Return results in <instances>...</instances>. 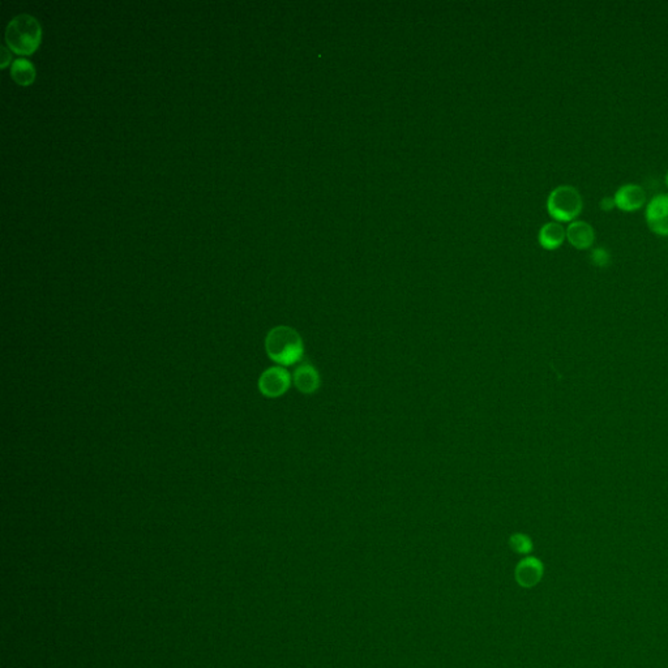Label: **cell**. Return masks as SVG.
I'll list each match as a JSON object with an SVG mask.
<instances>
[{"mask_svg": "<svg viewBox=\"0 0 668 668\" xmlns=\"http://www.w3.org/2000/svg\"><path fill=\"white\" fill-rule=\"evenodd\" d=\"M590 260L599 268L608 267L611 262V253L606 247H595L590 252Z\"/></svg>", "mask_w": 668, "mask_h": 668, "instance_id": "cell-13", "label": "cell"}, {"mask_svg": "<svg viewBox=\"0 0 668 668\" xmlns=\"http://www.w3.org/2000/svg\"><path fill=\"white\" fill-rule=\"evenodd\" d=\"M11 61V54H9L8 50L6 47L1 49V67L6 68L8 66V63Z\"/></svg>", "mask_w": 668, "mask_h": 668, "instance_id": "cell-15", "label": "cell"}, {"mask_svg": "<svg viewBox=\"0 0 668 668\" xmlns=\"http://www.w3.org/2000/svg\"><path fill=\"white\" fill-rule=\"evenodd\" d=\"M509 545L512 547L513 551L518 552V554H529L530 551L533 549V542L531 539L525 535V534H513L511 539H509Z\"/></svg>", "mask_w": 668, "mask_h": 668, "instance_id": "cell-12", "label": "cell"}, {"mask_svg": "<svg viewBox=\"0 0 668 668\" xmlns=\"http://www.w3.org/2000/svg\"><path fill=\"white\" fill-rule=\"evenodd\" d=\"M265 348L268 356L277 365H293L303 356V339L294 328L279 325L267 334Z\"/></svg>", "mask_w": 668, "mask_h": 668, "instance_id": "cell-1", "label": "cell"}, {"mask_svg": "<svg viewBox=\"0 0 668 668\" xmlns=\"http://www.w3.org/2000/svg\"><path fill=\"white\" fill-rule=\"evenodd\" d=\"M291 382V375L282 365H276L261 373L259 389L265 397L277 399L289 391Z\"/></svg>", "mask_w": 668, "mask_h": 668, "instance_id": "cell-4", "label": "cell"}, {"mask_svg": "<svg viewBox=\"0 0 668 668\" xmlns=\"http://www.w3.org/2000/svg\"><path fill=\"white\" fill-rule=\"evenodd\" d=\"M566 239V229L560 222L551 221L540 227L538 233V242L545 250L554 251L564 243Z\"/></svg>", "mask_w": 668, "mask_h": 668, "instance_id": "cell-10", "label": "cell"}, {"mask_svg": "<svg viewBox=\"0 0 668 668\" xmlns=\"http://www.w3.org/2000/svg\"><path fill=\"white\" fill-rule=\"evenodd\" d=\"M599 207H600L602 210H605V212L612 210V209L617 207L614 196H606V198H603V199L600 200V202H599Z\"/></svg>", "mask_w": 668, "mask_h": 668, "instance_id": "cell-14", "label": "cell"}, {"mask_svg": "<svg viewBox=\"0 0 668 668\" xmlns=\"http://www.w3.org/2000/svg\"><path fill=\"white\" fill-rule=\"evenodd\" d=\"M614 200H615L617 208L620 210L636 212L645 207L648 198H646V192L640 184L626 183L617 188V191L614 195Z\"/></svg>", "mask_w": 668, "mask_h": 668, "instance_id": "cell-6", "label": "cell"}, {"mask_svg": "<svg viewBox=\"0 0 668 668\" xmlns=\"http://www.w3.org/2000/svg\"><path fill=\"white\" fill-rule=\"evenodd\" d=\"M42 38V28L32 15L23 13L9 21L6 29V42L9 50L18 55H30L38 49Z\"/></svg>", "mask_w": 668, "mask_h": 668, "instance_id": "cell-2", "label": "cell"}, {"mask_svg": "<svg viewBox=\"0 0 668 668\" xmlns=\"http://www.w3.org/2000/svg\"><path fill=\"white\" fill-rule=\"evenodd\" d=\"M666 184H667V187H668V171H667V174H666Z\"/></svg>", "mask_w": 668, "mask_h": 668, "instance_id": "cell-16", "label": "cell"}, {"mask_svg": "<svg viewBox=\"0 0 668 668\" xmlns=\"http://www.w3.org/2000/svg\"><path fill=\"white\" fill-rule=\"evenodd\" d=\"M566 239L577 250H588L595 242L594 227L581 219H576L566 227Z\"/></svg>", "mask_w": 668, "mask_h": 668, "instance_id": "cell-7", "label": "cell"}, {"mask_svg": "<svg viewBox=\"0 0 668 668\" xmlns=\"http://www.w3.org/2000/svg\"><path fill=\"white\" fill-rule=\"evenodd\" d=\"M11 76L18 85H30L35 78V66L26 59H18L11 66Z\"/></svg>", "mask_w": 668, "mask_h": 668, "instance_id": "cell-11", "label": "cell"}, {"mask_svg": "<svg viewBox=\"0 0 668 668\" xmlns=\"http://www.w3.org/2000/svg\"><path fill=\"white\" fill-rule=\"evenodd\" d=\"M581 192L571 184L557 186L547 198V212L556 222H573L581 214Z\"/></svg>", "mask_w": 668, "mask_h": 668, "instance_id": "cell-3", "label": "cell"}, {"mask_svg": "<svg viewBox=\"0 0 668 668\" xmlns=\"http://www.w3.org/2000/svg\"><path fill=\"white\" fill-rule=\"evenodd\" d=\"M293 382L296 389L303 394H312L320 388V375L310 363L299 365L293 375Z\"/></svg>", "mask_w": 668, "mask_h": 668, "instance_id": "cell-9", "label": "cell"}, {"mask_svg": "<svg viewBox=\"0 0 668 668\" xmlns=\"http://www.w3.org/2000/svg\"><path fill=\"white\" fill-rule=\"evenodd\" d=\"M543 564L537 557H526L516 568V580L522 588H533L542 580Z\"/></svg>", "mask_w": 668, "mask_h": 668, "instance_id": "cell-8", "label": "cell"}, {"mask_svg": "<svg viewBox=\"0 0 668 668\" xmlns=\"http://www.w3.org/2000/svg\"><path fill=\"white\" fill-rule=\"evenodd\" d=\"M646 224L654 234L668 236V195L660 193L648 202L645 209Z\"/></svg>", "mask_w": 668, "mask_h": 668, "instance_id": "cell-5", "label": "cell"}]
</instances>
